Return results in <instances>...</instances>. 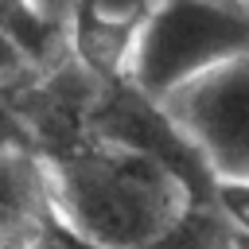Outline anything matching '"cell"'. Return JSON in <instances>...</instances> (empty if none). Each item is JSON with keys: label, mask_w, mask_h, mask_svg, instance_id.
<instances>
[{"label": "cell", "mask_w": 249, "mask_h": 249, "mask_svg": "<svg viewBox=\"0 0 249 249\" xmlns=\"http://www.w3.org/2000/svg\"><path fill=\"white\" fill-rule=\"evenodd\" d=\"M47 222V163L12 140H0V249H31Z\"/></svg>", "instance_id": "277c9868"}, {"label": "cell", "mask_w": 249, "mask_h": 249, "mask_svg": "<svg viewBox=\"0 0 249 249\" xmlns=\"http://www.w3.org/2000/svg\"><path fill=\"white\" fill-rule=\"evenodd\" d=\"M156 109L210 179H249V54L195 78Z\"/></svg>", "instance_id": "3957f363"}, {"label": "cell", "mask_w": 249, "mask_h": 249, "mask_svg": "<svg viewBox=\"0 0 249 249\" xmlns=\"http://www.w3.org/2000/svg\"><path fill=\"white\" fill-rule=\"evenodd\" d=\"M51 218L89 249H160L191 214L187 171L132 136H97L47 160Z\"/></svg>", "instance_id": "6da1fadb"}, {"label": "cell", "mask_w": 249, "mask_h": 249, "mask_svg": "<svg viewBox=\"0 0 249 249\" xmlns=\"http://www.w3.org/2000/svg\"><path fill=\"white\" fill-rule=\"evenodd\" d=\"M0 31H8L35 62L51 47V19L39 0H0Z\"/></svg>", "instance_id": "8992f818"}, {"label": "cell", "mask_w": 249, "mask_h": 249, "mask_svg": "<svg viewBox=\"0 0 249 249\" xmlns=\"http://www.w3.org/2000/svg\"><path fill=\"white\" fill-rule=\"evenodd\" d=\"M210 198H214V210L241 237H249V179L218 175V179H210Z\"/></svg>", "instance_id": "52a82bcc"}, {"label": "cell", "mask_w": 249, "mask_h": 249, "mask_svg": "<svg viewBox=\"0 0 249 249\" xmlns=\"http://www.w3.org/2000/svg\"><path fill=\"white\" fill-rule=\"evenodd\" d=\"M249 54V8L241 0H156L121 74L148 105L167 101L195 78Z\"/></svg>", "instance_id": "7a4b0ae2"}, {"label": "cell", "mask_w": 249, "mask_h": 249, "mask_svg": "<svg viewBox=\"0 0 249 249\" xmlns=\"http://www.w3.org/2000/svg\"><path fill=\"white\" fill-rule=\"evenodd\" d=\"M31 62H35V58H31V54H27V51H23L8 31H0V86H4V82H12V78H19Z\"/></svg>", "instance_id": "ba28073f"}, {"label": "cell", "mask_w": 249, "mask_h": 249, "mask_svg": "<svg viewBox=\"0 0 249 249\" xmlns=\"http://www.w3.org/2000/svg\"><path fill=\"white\" fill-rule=\"evenodd\" d=\"M78 4V35L89 51L101 58H113V66H124V54L132 47V35L140 31L144 16L156 0H74Z\"/></svg>", "instance_id": "5b68a950"}]
</instances>
